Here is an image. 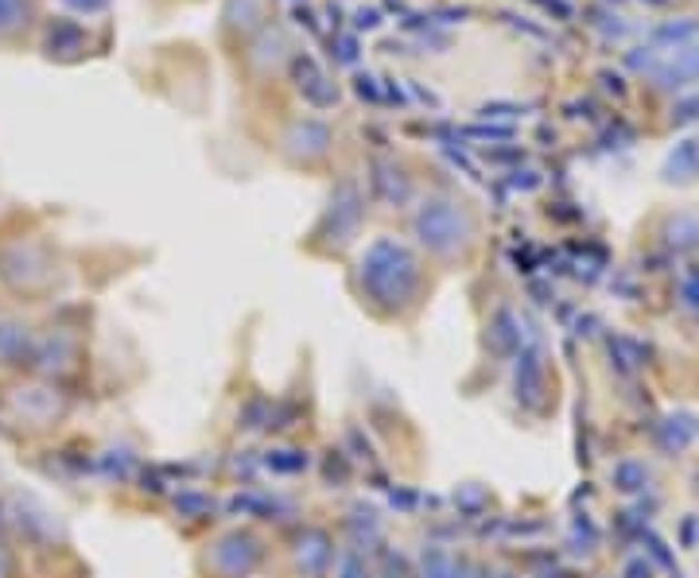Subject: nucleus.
Masks as SVG:
<instances>
[{"label":"nucleus","instance_id":"nucleus-1","mask_svg":"<svg viewBox=\"0 0 699 578\" xmlns=\"http://www.w3.org/2000/svg\"><path fill=\"white\" fill-rule=\"evenodd\" d=\"M347 283L361 311L381 327H416L436 291L431 265L420 257V249L389 233L373 237L353 257Z\"/></svg>","mask_w":699,"mask_h":578},{"label":"nucleus","instance_id":"nucleus-2","mask_svg":"<svg viewBox=\"0 0 699 578\" xmlns=\"http://www.w3.org/2000/svg\"><path fill=\"white\" fill-rule=\"evenodd\" d=\"M408 233L423 260L459 268L478 249V213L451 191H431L408 213Z\"/></svg>","mask_w":699,"mask_h":578},{"label":"nucleus","instance_id":"nucleus-3","mask_svg":"<svg viewBox=\"0 0 699 578\" xmlns=\"http://www.w3.org/2000/svg\"><path fill=\"white\" fill-rule=\"evenodd\" d=\"M272 544L257 528L230 525L199 544L194 551V578H257L269 567Z\"/></svg>","mask_w":699,"mask_h":578},{"label":"nucleus","instance_id":"nucleus-4","mask_svg":"<svg viewBox=\"0 0 699 578\" xmlns=\"http://www.w3.org/2000/svg\"><path fill=\"white\" fill-rule=\"evenodd\" d=\"M361 226H366V187L353 176H342L339 183L331 187L323 202V213L311 226L308 245L323 257H339V252L353 249V241L361 237Z\"/></svg>","mask_w":699,"mask_h":578},{"label":"nucleus","instance_id":"nucleus-5","mask_svg":"<svg viewBox=\"0 0 699 578\" xmlns=\"http://www.w3.org/2000/svg\"><path fill=\"white\" fill-rule=\"evenodd\" d=\"M0 283H4L16 299H28L31 303V299L54 291V283H59V265H54L51 249L31 241V237L8 241L4 249H0Z\"/></svg>","mask_w":699,"mask_h":578},{"label":"nucleus","instance_id":"nucleus-6","mask_svg":"<svg viewBox=\"0 0 699 578\" xmlns=\"http://www.w3.org/2000/svg\"><path fill=\"white\" fill-rule=\"evenodd\" d=\"M339 556V540L331 528L303 525L284 540V575L288 578H327Z\"/></svg>","mask_w":699,"mask_h":578},{"label":"nucleus","instance_id":"nucleus-7","mask_svg":"<svg viewBox=\"0 0 699 578\" xmlns=\"http://www.w3.org/2000/svg\"><path fill=\"white\" fill-rule=\"evenodd\" d=\"M8 411H12L16 423L28 427H54L70 411V400L62 392V385L36 381V377H23L20 385L8 388Z\"/></svg>","mask_w":699,"mask_h":578},{"label":"nucleus","instance_id":"nucleus-8","mask_svg":"<svg viewBox=\"0 0 699 578\" xmlns=\"http://www.w3.org/2000/svg\"><path fill=\"white\" fill-rule=\"evenodd\" d=\"M331 129L316 117H303V121H292L280 137V148L292 163H303V168H316L331 156Z\"/></svg>","mask_w":699,"mask_h":578},{"label":"nucleus","instance_id":"nucleus-9","mask_svg":"<svg viewBox=\"0 0 699 578\" xmlns=\"http://www.w3.org/2000/svg\"><path fill=\"white\" fill-rule=\"evenodd\" d=\"M517 400L525 403V408H540L545 403V392H548V373H545V358H540L537 346H529L521 353H517Z\"/></svg>","mask_w":699,"mask_h":578},{"label":"nucleus","instance_id":"nucleus-10","mask_svg":"<svg viewBox=\"0 0 699 578\" xmlns=\"http://www.w3.org/2000/svg\"><path fill=\"white\" fill-rule=\"evenodd\" d=\"M292 74H296V86H300V93L316 109H327V106H334V101H339V86H334L331 78L323 74V67H319L311 54H296V59H292Z\"/></svg>","mask_w":699,"mask_h":578},{"label":"nucleus","instance_id":"nucleus-11","mask_svg":"<svg viewBox=\"0 0 699 578\" xmlns=\"http://www.w3.org/2000/svg\"><path fill=\"white\" fill-rule=\"evenodd\" d=\"M657 90H685L699 82V47H677V54L653 67Z\"/></svg>","mask_w":699,"mask_h":578},{"label":"nucleus","instance_id":"nucleus-12","mask_svg":"<svg viewBox=\"0 0 699 578\" xmlns=\"http://www.w3.org/2000/svg\"><path fill=\"white\" fill-rule=\"evenodd\" d=\"M31 338L36 327L23 319H0V369H16L23 373V361L31 353Z\"/></svg>","mask_w":699,"mask_h":578},{"label":"nucleus","instance_id":"nucleus-13","mask_svg":"<svg viewBox=\"0 0 699 578\" xmlns=\"http://www.w3.org/2000/svg\"><path fill=\"white\" fill-rule=\"evenodd\" d=\"M661 237L669 249L677 252H692L699 249V210H677L665 218L661 226Z\"/></svg>","mask_w":699,"mask_h":578},{"label":"nucleus","instance_id":"nucleus-14","mask_svg":"<svg viewBox=\"0 0 699 578\" xmlns=\"http://www.w3.org/2000/svg\"><path fill=\"white\" fill-rule=\"evenodd\" d=\"M327 578H377V556L358 544H339V556Z\"/></svg>","mask_w":699,"mask_h":578},{"label":"nucleus","instance_id":"nucleus-15","mask_svg":"<svg viewBox=\"0 0 699 578\" xmlns=\"http://www.w3.org/2000/svg\"><path fill=\"white\" fill-rule=\"evenodd\" d=\"M665 179L669 183H696L699 179V140H680L672 156L665 160Z\"/></svg>","mask_w":699,"mask_h":578},{"label":"nucleus","instance_id":"nucleus-16","mask_svg":"<svg viewBox=\"0 0 699 578\" xmlns=\"http://www.w3.org/2000/svg\"><path fill=\"white\" fill-rule=\"evenodd\" d=\"M377 578H420L416 575V559L400 548H385L377 556Z\"/></svg>","mask_w":699,"mask_h":578},{"label":"nucleus","instance_id":"nucleus-17","mask_svg":"<svg viewBox=\"0 0 699 578\" xmlns=\"http://www.w3.org/2000/svg\"><path fill=\"white\" fill-rule=\"evenodd\" d=\"M82 28H78L74 20H54L51 28H47V47L51 51H82Z\"/></svg>","mask_w":699,"mask_h":578},{"label":"nucleus","instance_id":"nucleus-18","mask_svg":"<svg viewBox=\"0 0 699 578\" xmlns=\"http://www.w3.org/2000/svg\"><path fill=\"white\" fill-rule=\"evenodd\" d=\"M31 20V0H0V36H16Z\"/></svg>","mask_w":699,"mask_h":578},{"label":"nucleus","instance_id":"nucleus-19","mask_svg":"<svg viewBox=\"0 0 699 578\" xmlns=\"http://www.w3.org/2000/svg\"><path fill=\"white\" fill-rule=\"evenodd\" d=\"M615 486L622 489V494H641V489L649 486V470L641 462H633V458H626V462H618L615 466Z\"/></svg>","mask_w":699,"mask_h":578},{"label":"nucleus","instance_id":"nucleus-20","mask_svg":"<svg viewBox=\"0 0 699 578\" xmlns=\"http://www.w3.org/2000/svg\"><path fill=\"white\" fill-rule=\"evenodd\" d=\"M699 36V20L696 16H685V20H672V23H661V28L653 31V43H677L685 47L688 39Z\"/></svg>","mask_w":699,"mask_h":578},{"label":"nucleus","instance_id":"nucleus-21","mask_svg":"<svg viewBox=\"0 0 699 578\" xmlns=\"http://www.w3.org/2000/svg\"><path fill=\"white\" fill-rule=\"evenodd\" d=\"M284 36H280V31H264V39H261V43H253V51H249V54H253V62H261V67H264V62H277L280 59V51H284Z\"/></svg>","mask_w":699,"mask_h":578},{"label":"nucleus","instance_id":"nucleus-22","mask_svg":"<svg viewBox=\"0 0 699 578\" xmlns=\"http://www.w3.org/2000/svg\"><path fill=\"white\" fill-rule=\"evenodd\" d=\"M0 578H16V544L8 536L4 512H0Z\"/></svg>","mask_w":699,"mask_h":578},{"label":"nucleus","instance_id":"nucleus-23","mask_svg":"<svg viewBox=\"0 0 699 578\" xmlns=\"http://www.w3.org/2000/svg\"><path fill=\"white\" fill-rule=\"evenodd\" d=\"M699 121V93H688L672 106V124H692Z\"/></svg>","mask_w":699,"mask_h":578},{"label":"nucleus","instance_id":"nucleus-24","mask_svg":"<svg viewBox=\"0 0 699 578\" xmlns=\"http://www.w3.org/2000/svg\"><path fill=\"white\" fill-rule=\"evenodd\" d=\"M626 62H630L633 70H653L657 67V54H653V47H638L633 54H626Z\"/></svg>","mask_w":699,"mask_h":578},{"label":"nucleus","instance_id":"nucleus-25","mask_svg":"<svg viewBox=\"0 0 699 578\" xmlns=\"http://www.w3.org/2000/svg\"><path fill=\"white\" fill-rule=\"evenodd\" d=\"M62 4L74 8V12H82V16H98L109 8V0H62Z\"/></svg>","mask_w":699,"mask_h":578},{"label":"nucleus","instance_id":"nucleus-26","mask_svg":"<svg viewBox=\"0 0 699 578\" xmlns=\"http://www.w3.org/2000/svg\"><path fill=\"white\" fill-rule=\"evenodd\" d=\"M680 296H685V303L692 307V311H699V276H696V280H688L685 288H680Z\"/></svg>","mask_w":699,"mask_h":578},{"label":"nucleus","instance_id":"nucleus-27","mask_svg":"<svg viewBox=\"0 0 699 578\" xmlns=\"http://www.w3.org/2000/svg\"><path fill=\"white\" fill-rule=\"evenodd\" d=\"M339 59H342V62H353V59H358V51H353V39H339Z\"/></svg>","mask_w":699,"mask_h":578},{"label":"nucleus","instance_id":"nucleus-28","mask_svg":"<svg viewBox=\"0 0 699 578\" xmlns=\"http://www.w3.org/2000/svg\"><path fill=\"white\" fill-rule=\"evenodd\" d=\"M358 28H377V12H373V8H361V12H358Z\"/></svg>","mask_w":699,"mask_h":578},{"label":"nucleus","instance_id":"nucleus-29","mask_svg":"<svg viewBox=\"0 0 699 578\" xmlns=\"http://www.w3.org/2000/svg\"><path fill=\"white\" fill-rule=\"evenodd\" d=\"M358 93H361V98H366V93H369V98H373V101H377V90H373V78L358 74Z\"/></svg>","mask_w":699,"mask_h":578},{"label":"nucleus","instance_id":"nucleus-30","mask_svg":"<svg viewBox=\"0 0 699 578\" xmlns=\"http://www.w3.org/2000/svg\"><path fill=\"white\" fill-rule=\"evenodd\" d=\"M649 4H665V0H649Z\"/></svg>","mask_w":699,"mask_h":578}]
</instances>
